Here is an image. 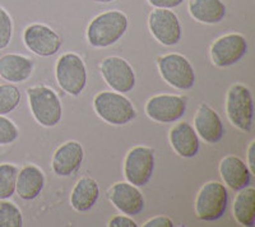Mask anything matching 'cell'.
Returning <instances> with one entry per match:
<instances>
[{
	"mask_svg": "<svg viewBox=\"0 0 255 227\" xmlns=\"http://www.w3.org/2000/svg\"><path fill=\"white\" fill-rule=\"evenodd\" d=\"M128 29V17L120 10H110L91 20L87 40L93 47H109L116 44Z\"/></svg>",
	"mask_w": 255,
	"mask_h": 227,
	"instance_id": "cell-1",
	"label": "cell"
},
{
	"mask_svg": "<svg viewBox=\"0 0 255 227\" xmlns=\"http://www.w3.org/2000/svg\"><path fill=\"white\" fill-rule=\"evenodd\" d=\"M29 108L36 121L52 128L61 120V102L55 91L46 86H35L27 90Z\"/></svg>",
	"mask_w": 255,
	"mask_h": 227,
	"instance_id": "cell-2",
	"label": "cell"
},
{
	"mask_svg": "<svg viewBox=\"0 0 255 227\" xmlns=\"http://www.w3.org/2000/svg\"><path fill=\"white\" fill-rule=\"evenodd\" d=\"M96 114L109 124L125 125L136 116L133 104L118 92H100L93 100Z\"/></svg>",
	"mask_w": 255,
	"mask_h": 227,
	"instance_id": "cell-3",
	"label": "cell"
},
{
	"mask_svg": "<svg viewBox=\"0 0 255 227\" xmlns=\"http://www.w3.org/2000/svg\"><path fill=\"white\" fill-rule=\"evenodd\" d=\"M229 204V193L225 185L209 181L199 190L195 199V215L202 221H217L225 215Z\"/></svg>",
	"mask_w": 255,
	"mask_h": 227,
	"instance_id": "cell-4",
	"label": "cell"
},
{
	"mask_svg": "<svg viewBox=\"0 0 255 227\" xmlns=\"http://www.w3.org/2000/svg\"><path fill=\"white\" fill-rule=\"evenodd\" d=\"M55 76L61 90L72 96L81 95L87 85V69L83 59L74 53L64 54L59 58Z\"/></svg>",
	"mask_w": 255,
	"mask_h": 227,
	"instance_id": "cell-5",
	"label": "cell"
},
{
	"mask_svg": "<svg viewBox=\"0 0 255 227\" xmlns=\"http://www.w3.org/2000/svg\"><path fill=\"white\" fill-rule=\"evenodd\" d=\"M226 114L232 125L243 131H250L253 128L252 92L243 85H234L227 92Z\"/></svg>",
	"mask_w": 255,
	"mask_h": 227,
	"instance_id": "cell-6",
	"label": "cell"
},
{
	"mask_svg": "<svg viewBox=\"0 0 255 227\" xmlns=\"http://www.w3.org/2000/svg\"><path fill=\"white\" fill-rule=\"evenodd\" d=\"M159 74L177 90H190L194 87L195 72L190 61L180 54H167L157 59Z\"/></svg>",
	"mask_w": 255,
	"mask_h": 227,
	"instance_id": "cell-7",
	"label": "cell"
},
{
	"mask_svg": "<svg viewBox=\"0 0 255 227\" xmlns=\"http://www.w3.org/2000/svg\"><path fill=\"white\" fill-rule=\"evenodd\" d=\"M154 171V153L149 147H134L127 154L124 174L128 183L135 187H144Z\"/></svg>",
	"mask_w": 255,
	"mask_h": 227,
	"instance_id": "cell-8",
	"label": "cell"
},
{
	"mask_svg": "<svg viewBox=\"0 0 255 227\" xmlns=\"http://www.w3.org/2000/svg\"><path fill=\"white\" fill-rule=\"evenodd\" d=\"M148 26L153 37L165 46H174L181 40V24L170 9H154L148 17Z\"/></svg>",
	"mask_w": 255,
	"mask_h": 227,
	"instance_id": "cell-9",
	"label": "cell"
},
{
	"mask_svg": "<svg viewBox=\"0 0 255 227\" xmlns=\"http://www.w3.org/2000/svg\"><path fill=\"white\" fill-rule=\"evenodd\" d=\"M248 51V41L240 33H229L213 42L211 58L213 64L220 68L236 64Z\"/></svg>",
	"mask_w": 255,
	"mask_h": 227,
	"instance_id": "cell-10",
	"label": "cell"
},
{
	"mask_svg": "<svg viewBox=\"0 0 255 227\" xmlns=\"http://www.w3.org/2000/svg\"><path fill=\"white\" fill-rule=\"evenodd\" d=\"M105 82L115 92L127 94L135 86V73L131 65L119 56H109L100 65Z\"/></svg>",
	"mask_w": 255,
	"mask_h": 227,
	"instance_id": "cell-11",
	"label": "cell"
},
{
	"mask_svg": "<svg viewBox=\"0 0 255 227\" xmlns=\"http://www.w3.org/2000/svg\"><path fill=\"white\" fill-rule=\"evenodd\" d=\"M23 41L29 51L44 58L55 55L61 47L60 36L46 24L35 23L27 27Z\"/></svg>",
	"mask_w": 255,
	"mask_h": 227,
	"instance_id": "cell-12",
	"label": "cell"
},
{
	"mask_svg": "<svg viewBox=\"0 0 255 227\" xmlns=\"http://www.w3.org/2000/svg\"><path fill=\"white\" fill-rule=\"evenodd\" d=\"M186 111V99L175 95H157L148 100L145 113L157 122H174Z\"/></svg>",
	"mask_w": 255,
	"mask_h": 227,
	"instance_id": "cell-13",
	"label": "cell"
},
{
	"mask_svg": "<svg viewBox=\"0 0 255 227\" xmlns=\"http://www.w3.org/2000/svg\"><path fill=\"white\" fill-rule=\"evenodd\" d=\"M195 131L204 142L215 144L225 134L222 120L213 109L207 104H200L194 117Z\"/></svg>",
	"mask_w": 255,
	"mask_h": 227,
	"instance_id": "cell-14",
	"label": "cell"
},
{
	"mask_svg": "<svg viewBox=\"0 0 255 227\" xmlns=\"http://www.w3.org/2000/svg\"><path fill=\"white\" fill-rule=\"evenodd\" d=\"M110 201L120 212L128 216H138L144 210L142 193L130 183H116L110 190Z\"/></svg>",
	"mask_w": 255,
	"mask_h": 227,
	"instance_id": "cell-15",
	"label": "cell"
},
{
	"mask_svg": "<svg viewBox=\"0 0 255 227\" xmlns=\"http://www.w3.org/2000/svg\"><path fill=\"white\" fill-rule=\"evenodd\" d=\"M84 158L83 147L76 140L64 143L52 157V170L58 176H70L81 167Z\"/></svg>",
	"mask_w": 255,
	"mask_h": 227,
	"instance_id": "cell-16",
	"label": "cell"
},
{
	"mask_svg": "<svg viewBox=\"0 0 255 227\" xmlns=\"http://www.w3.org/2000/svg\"><path fill=\"white\" fill-rule=\"evenodd\" d=\"M220 174L227 187L236 192L249 187L252 180L249 167L238 156H226L223 158L220 163Z\"/></svg>",
	"mask_w": 255,
	"mask_h": 227,
	"instance_id": "cell-17",
	"label": "cell"
},
{
	"mask_svg": "<svg viewBox=\"0 0 255 227\" xmlns=\"http://www.w3.org/2000/svg\"><path fill=\"white\" fill-rule=\"evenodd\" d=\"M170 143L180 157L193 158L199 151V138L189 122H179L170 130Z\"/></svg>",
	"mask_w": 255,
	"mask_h": 227,
	"instance_id": "cell-18",
	"label": "cell"
},
{
	"mask_svg": "<svg viewBox=\"0 0 255 227\" xmlns=\"http://www.w3.org/2000/svg\"><path fill=\"white\" fill-rule=\"evenodd\" d=\"M45 187V175L35 165H27L18 171L15 192L23 201L37 198Z\"/></svg>",
	"mask_w": 255,
	"mask_h": 227,
	"instance_id": "cell-19",
	"label": "cell"
},
{
	"mask_svg": "<svg viewBox=\"0 0 255 227\" xmlns=\"http://www.w3.org/2000/svg\"><path fill=\"white\" fill-rule=\"evenodd\" d=\"M33 72V61L23 55L6 54L0 58V77L6 82L22 83L26 82Z\"/></svg>",
	"mask_w": 255,
	"mask_h": 227,
	"instance_id": "cell-20",
	"label": "cell"
},
{
	"mask_svg": "<svg viewBox=\"0 0 255 227\" xmlns=\"http://www.w3.org/2000/svg\"><path fill=\"white\" fill-rule=\"evenodd\" d=\"M189 13L200 23L217 24L226 17V5L222 0H189Z\"/></svg>",
	"mask_w": 255,
	"mask_h": 227,
	"instance_id": "cell-21",
	"label": "cell"
},
{
	"mask_svg": "<svg viewBox=\"0 0 255 227\" xmlns=\"http://www.w3.org/2000/svg\"><path fill=\"white\" fill-rule=\"evenodd\" d=\"M100 197V188L97 181L84 176L79 179L70 195V204L78 212H87L92 210Z\"/></svg>",
	"mask_w": 255,
	"mask_h": 227,
	"instance_id": "cell-22",
	"label": "cell"
},
{
	"mask_svg": "<svg viewBox=\"0 0 255 227\" xmlns=\"http://www.w3.org/2000/svg\"><path fill=\"white\" fill-rule=\"evenodd\" d=\"M234 216L236 221L245 227H254L255 225V189L244 188L239 190L234 201Z\"/></svg>",
	"mask_w": 255,
	"mask_h": 227,
	"instance_id": "cell-23",
	"label": "cell"
},
{
	"mask_svg": "<svg viewBox=\"0 0 255 227\" xmlns=\"http://www.w3.org/2000/svg\"><path fill=\"white\" fill-rule=\"evenodd\" d=\"M18 169L10 163H0V201L10 198L15 192Z\"/></svg>",
	"mask_w": 255,
	"mask_h": 227,
	"instance_id": "cell-24",
	"label": "cell"
},
{
	"mask_svg": "<svg viewBox=\"0 0 255 227\" xmlns=\"http://www.w3.org/2000/svg\"><path fill=\"white\" fill-rule=\"evenodd\" d=\"M20 102V92L13 85L0 86V115H6L18 108Z\"/></svg>",
	"mask_w": 255,
	"mask_h": 227,
	"instance_id": "cell-25",
	"label": "cell"
},
{
	"mask_svg": "<svg viewBox=\"0 0 255 227\" xmlns=\"http://www.w3.org/2000/svg\"><path fill=\"white\" fill-rule=\"evenodd\" d=\"M23 226L22 212L10 202H0V227Z\"/></svg>",
	"mask_w": 255,
	"mask_h": 227,
	"instance_id": "cell-26",
	"label": "cell"
},
{
	"mask_svg": "<svg viewBox=\"0 0 255 227\" xmlns=\"http://www.w3.org/2000/svg\"><path fill=\"white\" fill-rule=\"evenodd\" d=\"M13 36V20L5 9L0 6V50L10 44Z\"/></svg>",
	"mask_w": 255,
	"mask_h": 227,
	"instance_id": "cell-27",
	"label": "cell"
},
{
	"mask_svg": "<svg viewBox=\"0 0 255 227\" xmlns=\"http://www.w3.org/2000/svg\"><path fill=\"white\" fill-rule=\"evenodd\" d=\"M19 131L12 120L0 115V146H6L18 139Z\"/></svg>",
	"mask_w": 255,
	"mask_h": 227,
	"instance_id": "cell-28",
	"label": "cell"
},
{
	"mask_svg": "<svg viewBox=\"0 0 255 227\" xmlns=\"http://www.w3.org/2000/svg\"><path fill=\"white\" fill-rule=\"evenodd\" d=\"M108 226L110 227H136L135 221H133V219L130 217H127V216H116L114 219H111L109 221Z\"/></svg>",
	"mask_w": 255,
	"mask_h": 227,
	"instance_id": "cell-29",
	"label": "cell"
},
{
	"mask_svg": "<svg viewBox=\"0 0 255 227\" xmlns=\"http://www.w3.org/2000/svg\"><path fill=\"white\" fill-rule=\"evenodd\" d=\"M184 0H148V3L154 8L161 9H172L179 6Z\"/></svg>",
	"mask_w": 255,
	"mask_h": 227,
	"instance_id": "cell-30",
	"label": "cell"
},
{
	"mask_svg": "<svg viewBox=\"0 0 255 227\" xmlns=\"http://www.w3.org/2000/svg\"><path fill=\"white\" fill-rule=\"evenodd\" d=\"M143 226L144 227H172L174 226V222L168 219V217L159 216V217H154V219L147 221Z\"/></svg>",
	"mask_w": 255,
	"mask_h": 227,
	"instance_id": "cell-31",
	"label": "cell"
},
{
	"mask_svg": "<svg viewBox=\"0 0 255 227\" xmlns=\"http://www.w3.org/2000/svg\"><path fill=\"white\" fill-rule=\"evenodd\" d=\"M255 142L253 140L252 143H250L249 146V149H248V163H249V170L252 174H254L255 172V161H254V154H255Z\"/></svg>",
	"mask_w": 255,
	"mask_h": 227,
	"instance_id": "cell-32",
	"label": "cell"
},
{
	"mask_svg": "<svg viewBox=\"0 0 255 227\" xmlns=\"http://www.w3.org/2000/svg\"><path fill=\"white\" fill-rule=\"evenodd\" d=\"M97 3H102V4H108V3H113L115 0H95Z\"/></svg>",
	"mask_w": 255,
	"mask_h": 227,
	"instance_id": "cell-33",
	"label": "cell"
}]
</instances>
